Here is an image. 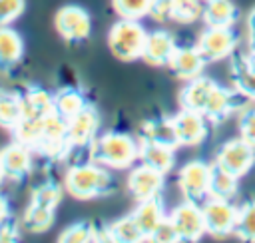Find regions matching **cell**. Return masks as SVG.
Listing matches in <instances>:
<instances>
[{
  "mask_svg": "<svg viewBox=\"0 0 255 243\" xmlns=\"http://www.w3.org/2000/svg\"><path fill=\"white\" fill-rule=\"evenodd\" d=\"M64 191L72 195L78 201L98 199L114 189V177L110 173V167L98 163V161H86L70 165L64 173Z\"/></svg>",
  "mask_w": 255,
  "mask_h": 243,
  "instance_id": "obj_1",
  "label": "cell"
},
{
  "mask_svg": "<svg viewBox=\"0 0 255 243\" xmlns=\"http://www.w3.org/2000/svg\"><path fill=\"white\" fill-rule=\"evenodd\" d=\"M90 149L92 159L110 169H129L139 161V139L126 131L100 133Z\"/></svg>",
  "mask_w": 255,
  "mask_h": 243,
  "instance_id": "obj_2",
  "label": "cell"
},
{
  "mask_svg": "<svg viewBox=\"0 0 255 243\" xmlns=\"http://www.w3.org/2000/svg\"><path fill=\"white\" fill-rule=\"evenodd\" d=\"M64 185L46 181L32 189L30 203L22 215V229L30 233H46L56 221V209L62 201Z\"/></svg>",
  "mask_w": 255,
  "mask_h": 243,
  "instance_id": "obj_3",
  "label": "cell"
},
{
  "mask_svg": "<svg viewBox=\"0 0 255 243\" xmlns=\"http://www.w3.org/2000/svg\"><path fill=\"white\" fill-rule=\"evenodd\" d=\"M145 38L147 30L139 20L118 18V22H114L108 30V48L120 62H135L141 60Z\"/></svg>",
  "mask_w": 255,
  "mask_h": 243,
  "instance_id": "obj_4",
  "label": "cell"
},
{
  "mask_svg": "<svg viewBox=\"0 0 255 243\" xmlns=\"http://www.w3.org/2000/svg\"><path fill=\"white\" fill-rule=\"evenodd\" d=\"M32 149L46 157V159H64L66 155H70L72 145L68 139V122L66 118H62L56 110L44 120L42 129L38 139L32 143Z\"/></svg>",
  "mask_w": 255,
  "mask_h": 243,
  "instance_id": "obj_5",
  "label": "cell"
},
{
  "mask_svg": "<svg viewBox=\"0 0 255 243\" xmlns=\"http://www.w3.org/2000/svg\"><path fill=\"white\" fill-rule=\"evenodd\" d=\"M213 163L217 167H221L223 171H227V173H231V175H235V177L241 179L255 165V147L249 145L243 137L227 139L215 151Z\"/></svg>",
  "mask_w": 255,
  "mask_h": 243,
  "instance_id": "obj_6",
  "label": "cell"
},
{
  "mask_svg": "<svg viewBox=\"0 0 255 243\" xmlns=\"http://www.w3.org/2000/svg\"><path fill=\"white\" fill-rule=\"evenodd\" d=\"M54 28L68 44H80L92 34V16L84 6L66 4L54 16Z\"/></svg>",
  "mask_w": 255,
  "mask_h": 243,
  "instance_id": "obj_7",
  "label": "cell"
},
{
  "mask_svg": "<svg viewBox=\"0 0 255 243\" xmlns=\"http://www.w3.org/2000/svg\"><path fill=\"white\" fill-rule=\"evenodd\" d=\"M211 165L201 159H191L177 171V187L183 199L203 203L209 197Z\"/></svg>",
  "mask_w": 255,
  "mask_h": 243,
  "instance_id": "obj_8",
  "label": "cell"
},
{
  "mask_svg": "<svg viewBox=\"0 0 255 243\" xmlns=\"http://www.w3.org/2000/svg\"><path fill=\"white\" fill-rule=\"evenodd\" d=\"M237 207L231 199L221 197H207L201 203L203 221H205V233L211 237H227L235 231L237 223Z\"/></svg>",
  "mask_w": 255,
  "mask_h": 243,
  "instance_id": "obj_9",
  "label": "cell"
},
{
  "mask_svg": "<svg viewBox=\"0 0 255 243\" xmlns=\"http://www.w3.org/2000/svg\"><path fill=\"white\" fill-rule=\"evenodd\" d=\"M195 48L199 50V54L205 58L207 64L219 62L229 58L237 50V34L233 32V28L205 26L195 40Z\"/></svg>",
  "mask_w": 255,
  "mask_h": 243,
  "instance_id": "obj_10",
  "label": "cell"
},
{
  "mask_svg": "<svg viewBox=\"0 0 255 243\" xmlns=\"http://www.w3.org/2000/svg\"><path fill=\"white\" fill-rule=\"evenodd\" d=\"M177 147H195L205 141L209 133V120L193 110L181 108L175 116L169 118Z\"/></svg>",
  "mask_w": 255,
  "mask_h": 243,
  "instance_id": "obj_11",
  "label": "cell"
},
{
  "mask_svg": "<svg viewBox=\"0 0 255 243\" xmlns=\"http://www.w3.org/2000/svg\"><path fill=\"white\" fill-rule=\"evenodd\" d=\"M167 219L171 221L179 241H199L205 235V221H203L201 203L183 199L179 205H175L167 213Z\"/></svg>",
  "mask_w": 255,
  "mask_h": 243,
  "instance_id": "obj_12",
  "label": "cell"
},
{
  "mask_svg": "<svg viewBox=\"0 0 255 243\" xmlns=\"http://www.w3.org/2000/svg\"><path fill=\"white\" fill-rule=\"evenodd\" d=\"M126 187H128V193L135 199V203L143 201V199L157 197V195H161V191L165 187V173L139 161V165L129 169Z\"/></svg>",
  "mask_w": 255,
  "mask_h": 243,
  "instance_id": "obj_13",
  "label": "cell"
},
{
  "mask_svg": "<svg viewBox=\"0 0 255 243\" xmlns=\"http://www.w3.org/2000/svg\"><path fill=\"white\" fill-rule=\"evenodd\" d=\"M66 122H68V139H70L72 149L90 147L92 141L100 135L102 118L96 106L92 104H88L84 110H80L76 116L68 118Z\"/></svg>",
  "mask_w": 255,
  "mask_h": 243,
  "instance_id": "obj_14",
  "label": "cell"
},
{
  "mask_svg": "<svg viewBox=\"0 0 255 243\" xmlns=\"http://www.w3.org/2000/svg\"><path fill=\"white\" fill-rule=\"evenodd\" d=\"M34 161V149L26 145L24 141L14 139L12 143L4 145L0 149V165L4 167L6 179L12 183H20L28 177Z\"/></svg>",
  "mask_w": 255,
  "mask_h": 243,
  "instance_id": "obj_15",
  "label": "cell"
},
{
  "mask_svg": "<svg viewBox=\"0 0 255 243\" xmlns=\"http://www.w3.org/2000/svg\"><path fill=\"white\" fill-rule=\"evenodd\" d=\"M229 78L231 88L245 100L255 104V70L251 66L249 54H237L233 52L229 56Z\"/></svg>",
  "mask_w": 255,
  "mask_h": 243,
  "instance_id": "obj_16",
  "label": "cell"
},
{
  "mask_svg": "<svg viewBox=\"0 0 255 243\" xmlns=\"http://www.w3.org/2000/svg\"><path fill=\"white\" fill-rule=\"evenodd\" d=\"M177 44L171 32L167 30H153L147 32L145 44H143V52H141V60L153 68H161L167 66L173 52H175Z\"/></svg>",
  "mask_w": 255,
  "mask_h": 243,
  "instance_id": "obj_17",
  "label": "cell"
},
{
  "mask_svg": "<svg viewBox=\"0 0 255 243\" xmlns=\"http://www.w3.org/2000/svg\"><path fill=\"white\" fill-rule=\"evenodd\" d=\"M131 217L137 223L143 241H151V235L161 225V221L167 217V211H165V205H163L161 195L151 197V199L137 201L135 209L131 211Z\"/></svg>",
  "mask_w": 255,
  "mask_h": 243,
  "instance_id": "obj_18",
  "label": "cell"
},
{
  "mask_svg": "<svg viewBox=\"0 0 255 243\" xmlns=\"http://www.w3.org/2000/svg\"><path fill=\"white\" fill-rule=\"evenodd\" d=\"M205 58L199 54V50L193 46H177L167 68L173 72V76L177 80H183V82H189L197 76L203 74V68H205Z\"/></svg>",
  "mask_w": 255,
  "mask_h": 243,
  "instance_id": "obj_19",
  "label": "cell"
},
{
  "mask_svg": "<svg viewBox=\"0 0 255 243\" xmlns=\"http://www.w3.org/2000/svg\"><path fill=\"white\" fill-rule=\"evenodd\" d=\"M54 112V94L44 88H28L22 94V120L26 123H42Z\"/></svg>",
  "mask_w": 255,
  "mask_h": 243,
  "instance_id": "obj_20",
  "label": "cell"
},
{
  "mask_svg": "<svg viewBox=\"0 0 255 243\" xmlns=\"http://www.w3.org/2000/svg\"><path fill=\"white\" fill-rule=\"evenodd\" d=\"M24 38L12 26H0V74L12 72L24 58Z\"/></svg>",
  "mask_w": 255,
  "mask_h": 243,
  "instance_id": "obj_21",
  "label": "cell"
},
{
  "mask_svg": "<svg viewBox=\"0 0 255 243\" xmlns=\"http://www.w3.org/2000/svg\"><path fill=\"white\" fill-rule=\"evenodd\" d=\"M137 139H139V161L145 165H151L167 175L175 165V149L177 147L161 143V141H153V139H141V137H137Z\"/></svg>",
  "mask_w": 255,
  "mask_h": 243,
  "instance_id": "obj_22",
  "label": "cell"
},
{
  "mask_svg": "<svg viewBox=\"0 0 255 243\" xmlns=\"http://www.w3.org/2000/svg\"><path fill=\"white\" fill-rule=\"evenodd\" d=\"M239 20V8L233 0H203L201 22L213 28H233Z\"/></svg>",
  "mask_w": 255,
  "mask_h": 243,
  "instance_id": "obj_23",
  "label": "cell"
},
{
  "mask_svg": "<svg viewBox=\"0 0 255 243\" xmlns=\"http://www.w3.org/2000/svg\"><path fill=\"white\" fill-rule=\"evenodd\" d=\"M22 120V94L0 90V127L14 131Z\"/></svg>",
  "mask_w": 255,
  "mask_h": 243,
  "instance_id": "obj_24",
  "label": "cell"
},
{
  "mask_svg": "<svg viewBox=\"0 0 255 243\" xmlns=\"http://www.w3.org/2000/svg\"><path fill=\"white\" fill-rule=\"evenodd\" d=\"M86 106H88V100H86L84 92L78 88H62L54 94V110L66 120L76 116Z\"/></svg>",
  "mask_w": 255,
  "mask_h": 243,
  "instance_id": "obj_25",
  "label": "cell"
},
{
  "mask_svg": "<svg viewBox=\"0 0 255 243\" xmlns=\"http://www.w3.org/2000/svg\"><path fill=\"white\" fill-rule=\"evenodd\" d=\"M239 191V177L223 171L215 163H211V179H209V197L233 199Z\"/></svg>",
  "mask_w": 255,
  "mask_h": 243,
  "instance_id": "obj_26",
  "label": "cell"
},
{
  "mask_svg": "<svg viewBox=\"0 0 255 243\" xmlns=\"http://www.w3.org/2000/svg\"><path fill=\"white\" fill-rule=\"evenodd\" d=\"M100 229L94 221H76L68 225L60 235V243H88V241H100Z\"/></svg>",
  "mask_w": 255,
  "mask_h": 243,
  "instance_id": "obj_27",
  "label": "cell"
},
{
  "mask_svg": "<svg viewBox=\"0 0 255 243\" xmlns=\"http://www.w3.org/2000/svg\"><path fill=\"white\" fill-rule=\"evenodd\" d=\"M241 241L255 243V199H247L237 207V223L235 231Z\"/></svg>",
  "mask_w": 255,
  "mask_h": 243,
  "instance_id": "obj_28",
  "label": "cell"
},
{
  "mask_svg": "<svg viewBox=\"0 0 255 243\" xmlns=\"http://www.w3.org/2000/svg\"><path fill=\"white\" fill-rule=\"evenodd\" d=\"M106 229H108V241H124V243L143 241L141 231H139L137 223L133 221L131 213L122 217V219H116L110 225H106Z\"/></svg>",
  "mask_w": 255,
  "mask_h": 243,
  "instance_id": "obj_29",
  "label": "cell"
},
{
  "mask_svg": "<svg viewBox=\"0 0 255 243\" xmlns=\"http://www.w3.org/2000/svg\"><path fill=\"white\" fill-rule=\"evenodd\" d=\"M141 139H153V141H161V143H167V145H173L177 147V141H175V135H173V127H171V122L169 118L167 120H149L141 125V131L139 135Z\"/></svg>",
  "mask_w": 255,
  "mask_h": 243,
  "instance_id": "obj_30",
  "label": "cell"
},
{
  "mask_svg": "<svg viewBox=\"0 0 255 243\" xmlns=\"http://www.w3.org/2000/svg\"><path fill=\"white\" fill-rule=\"evenodd\" d=\"M203 0H171V22L195 24L201 20Z\"/></svg>",
  "mask_w": 255,
  "mask_h": 243,
  "instance_id": "obj_31",
  "label": "cell"
},
{
  "mask_svg": "<svg viewBox=\"0 0 255 243\" xmlns=\"http://www.w3.org/2000/svg\"><path fill=\"white\" fill-rule=\"evenodd\" d=\"M151 0H112V8L118 18L128 20H141L149 14Z\"/></svg>",
  "mask_w": 255,
  "mask_h": 243,
  "instance_id": "obj_32",
  "label": "cell"
},
{
  "mask_svg": "<svg viewBox=\"0 0 255 243\" xmlns=\"http://www.w3.org/2000/svg\"><path fill=\"white\" fill-rule=\"evenodd\" d=\"M26 10V0H0V26H12Z\"/></svg>",
  "mask_w": 255,
  "mask_h": 243,
  "instance_id": "obj_33",
  "label": "cell"
},
{
  "mask_svg": "<svg viewBox=\"0 0 255 243\" xmlns=\"http://www.w3.org/2000/svg\"><path fill=\"white\" fill-rule=\"evenodd\" d=\"M239 137L255 147V104L245 108L239 118Z\"/></svg>",
  "mask_w": 255,
  "mask_h": 243,
  "instance_id": "obj_34",
  "label": "cell"
},
{
  "mask_svg": "<svg viewBox=\"0 0 255 243\" xmlns=\"http://www.w3.org/2000/svg\"><path fill=\"white\" fill-rule=\"evenodd\" d=\"M147 16L153 22H159V24L171 22V0H151Z\"/></svg>",
  "mask_w": 255,
  "mask_h": 243,
  "instance_id": "obj_35",
  "label": "cell"
},
{
  "mask_svg": "<svg viewBox=\"0 0 255 243\" xmlns=\"http://www.w3.org/2000/svg\"><path fill=\"white\" fill-rule=\"evenodd\" d=\"M151 241H159V243H175V241H179V237H177V233H175V229H173V225H171V221L167 217L155 229V233L151 235Z\"/></svg>",
  "mask_w": 255,
  "mask_h": 243,
  "instance_id": "obj_36",
  "label": "cell"
},
{
  "mask_svg": "<svg viewBox=\"0 0 255 243\" xmlns=\"http://www.w3.org/2000/svg\"><path fill=\"white\" fill-rule=\"evenodd\" d=\"M18 239H20L18 223L12 217L0 221V243H12V241H18Z\"/></svg>",
  "mask_w": 255,
  "mask_h": 243,
  "instance_id": "obj_37",
  "label": "cell"
},
{
  "mask_svg": "<svg viewBox=\"0 0 255 243\" xmlns=\"http://www.w3.org/2000/svg\"><path fill=\"white\" fill-rule=\"evenodd\" d=\"M247 44L249 52H255V8L247 16Z\"/></svg>",
  "mask_w": 255,
  "mask_h": 243,
  "instance_id": "obj_38",
  "label": "cell"
},
{
  "mask_svg": "<svg viewBox=\"0 0 255 243\" xmlns=\"http://www.w3.org/2000/svg\"><path fill=\"white\" fill-rule=\"evenodd\" d=\"M10 217V203H8V199L0 193V221H4V219H8Z\"/></svg>",
  "mask_w": 255,
  "mask_h": 243,
  "instance_id": "obj_39",
  "label": "cell"
},
{
  "mask_svg": "<svg viewBox=\"0 0 255 243\" xmlns=\"http://www.w3.org/2000/svg\"><path fill=\"white\" fill-rule=\"evenodd\" d=\"M4 181H8V179H6V173H4V167L0 165V187L4 185Z\"/></svg>",
  "mask_w": 255,
  "mask_h": 243,
  "instance_id": "obj_40",
  "label": "cell"
},
{
  "mask_svg": "<svg viewBox=\"0 0 255 243\" xmlns=\"http://www.w3.org/2000/svg\"><path fill=\"white\" fill-rule=\"evenodd\" d=\"M249 60H251V66L255 70V52H249Z\"/></svg>",
  "mask_w": 255,
  "mask_h": 243,
  "instance_id": "obj_41",
  "label": "cell"
}]
</instances>
